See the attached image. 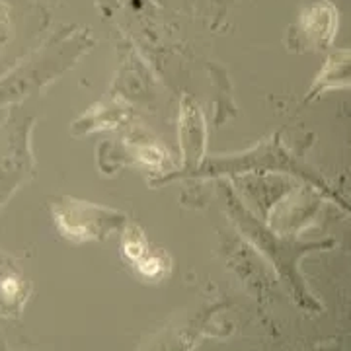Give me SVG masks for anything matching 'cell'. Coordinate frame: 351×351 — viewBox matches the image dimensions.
Segmentation results:
<instances>
[{
  "label": "cell",
  "instance_id": "obj_2",
  "mask_svg": "<svg viewBox=\"0 0 351 351\" xmlns=\"http://www.w3.org/2000/svg\"><path fill=\"white\" fill-rule=\"evenodd\" d=\"M51 211L61 234L73 242L104 239L123 223V215L112 209L69 197L53 203Z\"/></svg>",
  "mask_w": 351,
  "mask_h": 351
},
{
  "label": "cell",
  "instance_id": "obj_4",
  "mask_svg": "<svg viewBox=\"0 0 351 351\" xmlns=\"http://www.w3.org/2000/svg\"><path fill=\"white\" fill-rule=\"evenodd\" d=\"M6 38H8V14L0 6V47L4 45Z\"/></svg>",
  "mask_w": 351,
  "mask_h": 351
},
{
  "label": "cell",
  "instance_id": "obj_1",
  "mask_svg": "<svg viewBox=\"0 0 351 351\" xmlns=\"http://www.w3.org/2000/svg\"><path fill=\"white\" fill-rule=\"evenodd\" d=\"M32 129L34 119H25L24 123L8 119L0 129V209L12 197L14 191L34 178L36 162L29 147Z\"/></svg>",
  "mask_w": 351,
  "mask_h": 351
},
{
  "label": "cell",
  "instance_id": "obj_3",
  "mask_svg": "<svg viewBox=\"0 0 351 351\" xmlns=\"http://www.w3.org/2000/svg\"><path fill=\"white\" fill-rule=\"evenodd\" d=\"M123 252L127 258L137 265L143 276L156 277L162 271L164 263L158 260V256L149 252V246L138 230H131L123 237Z\"/></svg>",
  "mask_w": 351,
  "mask_h": 351
}]
</instances>
